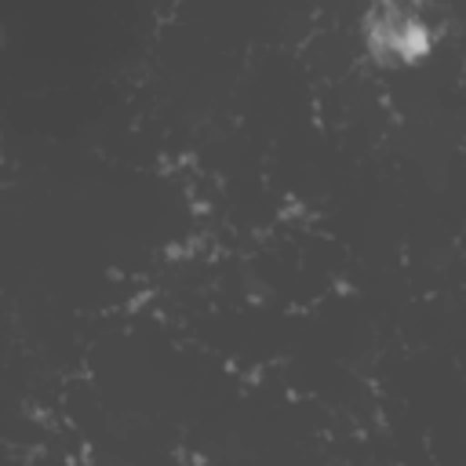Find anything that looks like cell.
Segmentation results:
<instances>
[{"label": "cell", "mask_w": 466, "mask_h": 466, "mask_svg": "<svg viewBox=\"0 0 466 466\" xmlns=\"http://www.w3.org/2000/svg\"><path fill=\"white\" fill-rule=\"evenodd\" d=\"M0 36H4V33H0Z\"/></svg>", "instance_id": "cell-2"}, {"label": "cell", "mask_w": 466, "mask_h": 466, "mask_svg": "<svg viewBox=\"0 0 466 466\" xmlns=\"http://www.w3.org/2000/svg\"><path fill=\"white\" fill-rule=\"evenodd\" d=\"M0 157H4V138H0Z\"/></svg>", "instance_id": "cell-1"}]
</instances>
